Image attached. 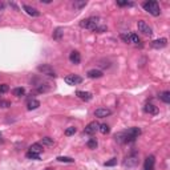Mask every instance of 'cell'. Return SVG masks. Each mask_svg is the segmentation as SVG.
Wrapping results in <instances>:
<instances>
[{
	"label": "cell",
	"mask_w": 170,
	"mask_h": 170,
	"mask_svg": "<svg viewBox=\"0 0 170 170\" xmlns=\"http://www.w3.org/2000/svg\"><path fill=\"white\" fill-rule=\"evenodd\" d=\"M101 25V21L100 18H89V19H84L83 21H80V27L81 28H85V29H89V31H95Z\"/></svg>",
	"instance_id": "1"
},
{
	"label": "cell",
	"mask_w": 170,
	"mask_h": 170,
	"mask_svg": "<svg viewBox=\"0 0 170 170\" xmlns=\"http://www.w3.org/2000/svg\"><path fill=\"white\" fill-rule=\"evenodd\" d=\"M142 7H144L145 11L149 12L153 16H159L161 15V9H159V6L157 1H145L142 4Z\"/></svg>",
	"instance_id": "2"
},
{
	"label": "cell",
	"mask_w": 170,
	"mask_h": 170,
	"mask_svg": "<svg viewBox=\"0 0 170 170\" xmlns=\"http://www.w3.org/2000/svg\"><path fill=\"white\" fill-rule=\"evenodd\" d=\"M124 133H125V142H133L135 138H138V135L141 134V129L140 128H129Z\"/></svg>",
	"instance_id": "3"
},
{
	"label": "cell",
	"mask_w": 170,
	"mask_h": 170,
	"mask_svg": "<svg viewBox=\"0 0 170 170\" xmlns=\"http://www.w3.org/2000/svg\"><path fill=\"white\" fill-rule=\"evenodd\" d=\"M37 71L40 73H43V75H45V76H48V77H53L55 78L56 76V72H55V69H53L52 66L51 65H48V64H43V65H39L37 66Z\"/></svg>",
	"instance_id": "4"
},
{
	"label": "cell",
	"mask_w": 170,
	"mask_h": 170,
	"mask_svg": "<svg viewBox=\"0 0 170 170\" xmlns=\"http://www.w3.org/2000/svg\"><path fill=\"white\" fill-rule=\"evenodd\" d=\"M138 164H140L138 156H134V154L126 157V158H125V161H124V166L128 167V169H133V167L138 166Z\"/></svg>",
	"instance_id": "5"
},
{
	"label": "cell",
	"mask_w": 170,
	"mask_h": 170,
	"mask_svg": "<svg viewBox=\"0 0 170 170\" xmlns=\"http://www.w3.org/2000/svg\"><path fill=\"white\" fill-rule=\"evenodd\" d=\"M98 128H100V124L96 122V121H92V122H89V124L85 126L84 133H85V134H95V133L98 130Z\"/></svg>",
	"instance_id": "6"
},
{
	"label": "cell",
	"mask_w": 170,
	"mask_h": 170,
	"mask_svg": "<svg viewBox=\"0 0 170 170\" xmlns=\"http://www.w3.org/2000/svg\"><path fill=\"white\" fill-rule=\"evenodd\" d=\"M137 27H138V31L142 32L144 35H152L153 33L149 24H146V21H144V20H140L138 23H137Z\"/></svg>",
	"instance_id": "7"
},
{
	"label": "cell",
	"mask_w": 170,
	"mask_h": 170,
	"mask_svg": "<svg viewBox=\"0 0 170 170\" xmlns=\"http://www.w3.org/2000/svg\"><path fill=\"white\" fill-rule=\"evenodd\" d=\"M64 81H65L68 85H77V84H80L81 81H83V78L77 75H69L64 78Z\"/></svg>",
	"instance_id": "8"
},
{
	"label": "cell",
	"mask_w": 170,
	"mask_h": 170,
	"mask_svg": "<svg viewBox=\"0 0 170 170\" xmlns=\"http://www.w3.org/2000/svg\"><path fill=\"white\" fill-rule=\"evenodd\" d=\"M110 114H112V110L108 109V108H98V109H96V112H95V116L98 117V118H105Z\"/></svg>",
	"instance_id": "9"
},
{
	"label": "cell",
	"mask_w": 170,
	"mask_h": 170,
	"mask_svg": "<svg viewBox=\"0 0 170 170\" xmlns=\"http://www.w3.org/2000/svg\"><path fill=\"white\" fill-rule=\"evenodd\" d=\"M23 9L29 15V16H32V18H39V16L41 15L40 11H37L36 8H33V7H31V6H27V4L23 6Z\"/></svg>",
	"instance_id": "10"
},
{
	"label": "cell",
	"mask_w": 170,
	"mask_h": 170,
	"mask_svg": "<svg viewBox=\"0 0 170 170\" xmlns=\"http://www.w3.org/2000/svg\"><path fill=\"white\" fill-rule=\"evenodd\" d=\"M154 165H156V158H154V156H149L145 159L144 167H145V170H154Z\"/></svg>",
	"instance_id": "11"
},
{
	"label": "cell",
	"mask_w": 170,
	"mask_h": 170,
	"mask_svg": "<svg viewBox=\"0 0 170 170\" xmlns=\"http://www.w3.org/2000/svg\"><path fill=\"white\" fill-rule=\"evenodd\" d=\"M167 44V40L165 37H161V39H157V40H154L152 43V47L154 49H161V48H165Z\"/></svg>",
	"instance_id": "12"
},
{
	"label": "cell",
	"mask_w": 170,
	"mask_h": 170,
	"mask_svg": "<svg viewBox=\"0 0 170 170\" xmlns=\"http://www.w3.org/2000/svg\"><path fill=\"white\" fill-rule=\"evenodd\" d=\"M76 95H77V97L81 98L83 101H90V100H92V97H93L90 92H84V90H77Z\"/></svg>",
	"instance_id": "13"
},
{
	"label": "cell",
	"mask_w": 170,
	"mask_h": 170,
	"mask_svg": "<svg viewBox=\"0 0 170 170\" xmlns=\"http://www.w3.org/2000/svg\"><path fill=\"white\" fill-rule=\"evenodd\" d=\"M144 112L147 113V114H157L158 113V108L156 107V105H153V104H146L144 107Z\"/></svg>",
	"instance_id": "14"
},
{
	"label": "cell",
	"mask_w": 170,
	"mask_h": 170,
	"mask_svg": "<svg viewBox=\"0 0 170 170\" xmlns=\"http://www.w3.org/2000/svg\"><path fill=\"white\" fill-rule=\"evenodd\" d=\"M87 76L89 78H100V77H102V76H104V73L101 72L100 69H90V71H88Z\"/></svg>",
	"instance_id": "15"
},
{
	"label": "cell",
	"mask_w": 170,
	"mask_h": 170,
	"mask_svg": "<svg viewBox=\"0 0 170 170\" xmlns=\"http://www.w3.org/2000/svg\"><path fill=\"white\" fill-rule=\"evenodd\" d=\"M69 60H71V63H72V64H80V61H81L80 53H78L77 51H72L71 55H69Z\"/></svg>",
	"instance_id": "16"
},
{
	"label": "cell",
	"mask_w": 170,
	"mask_h": 170,
	"mask_svg": "<svg viewBox=\"0 0 170 170\" xmlns=\"http://www.w3.org/2000/svg\"><path fill=\"white\" fill-rule=\"evenodd\" d=\"M27 107H28V110H35V109H37V108L40 107V101L35 100V98H31V100L28 101Z\"/></svg>",
	"instance_id": "17"
},
{
	"label": "cell",
	"mask_w": 170,
	"mask_h": 170,
	"mask_svg": "<svg viewBox=\"0 0 170 170\" xmlns=\"http://www.w3.org/2000/svg\"><path fill=\"white\" fill-rule=\"evenodd\" d=\"M29 152L40 154V153L43 152V145H40V144H33V145H31V147H29Z\"/></svg>",
	"instance_id": "18"
},
{
	"label": "cell",
	"mask_w": 170,
	"mask_h": 170,
	"mask_svg": "<svg viewBox=\"0 0 170 170\" xmlns=\"http://www.w3.org/2000/svg\"><path fill=\"white\" fill-rule=\"evenodd\" d=\"M159 98L164 101L165 104H170V92H169V90H165V92H162L161 95H159Z\"/></svg>",
	"instance_id": "19"
},
{
	"label": "cell",
	"mask_w": 170,
	"mask_h": 170,
	"mask_svg": "<svg viewBox=\"0 0 170 170\" xmlns=\"http://www.w3.org/2000/svg\"><path fill=\"white\" fill-rule=\"evenodd\" d=\"M64 36V29L63 28H56L53 32V39L55 40H61V37Z\"/></svg>",
	"instance_id": "20"
},
{
	"label": "cell",
	"mask_w": 170,
	"mask_h": 170,
	"mask_svg": "<svg viewBox=\"0 0 170 170\" xmlns=\"http://www.w3.org/2000/svg\"><path fill=\"white\" fill-rule=\"evenodd\" d=\"M114 140L118 142V144H124L125 142V133L124 132H120L114 135Z\"/></svg>",
	"instance_id": "21"
},
{
	"label": "cell",
	"mask_w": 170,
	"mask_h": 170,
	"mask_svg": "<svg viewBox=\"0 0 170 170\" xmlns=\"http://www.w3.org/2000/svg\"><path fill=\"white\" fill-rule=\"evenodd\" d=\"M88 4V1H85V0H81V1H73V8L75 9H81L84 8V7Z\"/></svg>",
	"instance_id": "22"
},
{
	"label": "cell",
	"mask_w": 170,
	"mask_h": 170,
	"mask_svg": "<svg viewBox=\"0 0 170 170\" xmlns=\"http://www.w3.org/2000/svg\"><path fill=\"white\" fill-rule=\"evenodd\" d=\"M12 93H13V96H16V97H21V96H24V93H25V89H24V88H15V89L12 90Z\"/></svg>",
	"instance_id": "23"
},
{
	"label": "cell",
	"mask_w": 170,
	"mask_h": 170,
	"mask_svg": "<svg viewBox=\"0 0 170 170\" xmlns=\"http://www.w3.org/2000/svg\"><path fill=\"white\" fill-rule=\"evenodd\" d=\"M41 144L45 145V146H52V145L55 144V141H53V138H51V137H44V138L41 140Z\"/></svg>",
	"instance_id": "24"
},
{
	"label": "cell",
	"mask_w": 170,
	"mask_h": 170,
	"mask_svg": "<svg viewBox=\"0 0 170 170\" xmlns=\"http://www.w3.org/2000/svg\"><path fill=\"white\" fill-rule=\"evenodd\" d=\"M56 159H57L59 162H65V164H73V162H75V159L71 158V157H57Z\"/></svg>",
	"instance_id": "25"
},
{
	"label": "cell",
	"mask_w": 170,
	"mask_h": 170,
	"mask_svg": "<svg viewBox=\"0 0 170 170\" xmlns=\"http://www.w3.org/2000/svg\"><path fill=\"white\" fill-rule=\"evenodd\" d=\"M88 147H89V149H96V147H97L98 146V142H97V140H96V138H90L89 140V141H88Z\"/></svg>",
	"instance_id": "26"
},
{
	"label": "cell",
	"mask_w": 170,
	"mask_h": 170,
	"mask_svg": "<svg viewBox=\"0 0 170 170\" xmlns=\"http://www.w3.org/2000/svg\"><path fill=\"white\" fill-rule=\"evenodd\" d=\"M98 130H100V132L102 133V134H108V133L110 132V128L108 126L107 124H101L100 128H98Z\"/></svg>",
	"instance_id": "27"
},
{
	"label": "cell",
	"mask_w": 170,
	"mask_h": 170,
	"mask_svg": "<svg viewBox=\"0 0 170 170\" xmlns=\"http://www.w3.org/2000/svg\"><path fill=\"white\" fill-rule=\"evenodd\" d=\"M49 90V87H48V84H40L37 87V92L39 93H45Z\"/></svg>",
	"instance_id": "28"
},
{
	"label": "cell",
	"mask_w": 170,
	"mask_h": 170,
	"mask_svg": "<svg viewBox=\"0 0 170 170\" xmlns=\"http://www.w3.org/2000/svg\"><path fill=\"white\" fill-rule=\"evenodd\" d=\"M120 37H121V40L124 41V43H130V33L122 32L121 35H120Z\"/></svg>",
	"instance_id": "29"
},
{
	"label": "cell",
	"mask_w": 170,
	"mask_h": 170,
	"mask_svg": "<svg viewBox=\"0 0 170 170\" xmlns=\"http://www.w3.org/2000/svg\"><path fill=\"white\" fill-rule=\"evenodd\" d=\"M76 132H77V129H76L75 126H69V128H66V129H65V135H68V137H69V135L75 134Z\"/></svg>",
	"instance_id": "30"
},
{
	"label": "cell",
	"mask_w": 170,
	"mask_h": 170,
	"mask_svg": "<svg viewBox=\"0 0 170 170\" xmlns=\"http://www.w3.org/2000/svg\"><path fill=\"white\" fill-rule=\"evenodd\" d=\"M27 158H31V159H40V154H37V153L28 152V153H27Z\"/></svg>",
	"instance_id": "31"
},
{
	"label": "cell",
	"mask_w": 170,
	"mask_h": 170,
	"mask_svg": "<svg viewBox=\"0 0 170 170\" xmlns=\"http://www.w3.org/2000/svg\"><path fill=\"white\" fill-rule=\"evenodd\" d=\"M117 6H120V7H133L134 4L130 3V1H121V0H117Z\"/></svg>",
	"instance_id": "32"
},
{
	"label": "cell",
	"mask_w": 170,
	"mask_h": 170,
	"mask_svg": "<svg viewBox=\"0 0 170 170\" xmlns=\"http://www.w3.org/2000/svg\"><path fill=\"white\" fill-rule=\"evenodd\" d=\"M130 41L134 44H138L140 43V37L138 35H135V33H130Z\"/></svg>",
	"instance_id": "33"
},
{
	"label": "cell",
	"mask_w": 170,
	"mask_h": 170,
	"mask_svg": "<svg viewBox=\"0 0 170 170\" xmlns=\"http://www.w3.org/2000/svg\"><path fill=\"white\" fill-rule=\"evenodd\" d=\"M9 107H11V102L9 101L0 98V108H9Z\"/></svg>",
	"instance_id": "34"
},
{
	"label": "cell",
	"mask_w": 170,
	"mask_h": 170,
	"mask_svg": "<svg viewBox=\"0 0 170 170\" xmlns=\"http://www.w3.org/2000/svg\"><path fill=\"white\" fill-rule=\"evenodd\" d=\"M8 90H9V87L7 84H1V85H0V93H7Z\"/></svg>",
	"instance_id": "35"
},
{
	"label": "cell",
	"mask_w": 170,
	"mask_h": 170,
	"mask_svg": "<svg viewBox=\"0 0 170 170\" xmlns=\"http://www.w3.org/2000/svg\"><path fill=\"white\" fill-rule=\"evenodd\" d=\"M105 166H114V165H117V159H116V158H112V159H110V161H107V162H105Z\"/></svg>",
	"instance_id": "36"
},
{
	"label": "cell",
	"mask_w": 170,
	"mask_h": 170,
	"mask_svg": "<svg viewBox=\"0 0 170 170\" xmlns=\"http://www.w3.org/2000/svg\"><path fill=\"white\" fill-rule=\"evenodd\" d=\"M107 29H108L107 25H100L97 29H96V32H97V33H102V32H105Z\"/></svg>",
	"instance_id": "37"
},
{
	"label": "cell",
	"mask_w": 170,
	"mask_h": 170,
	"mask_svg": "<svg viewBox=\"0 0 170 170\" xmlns=\"http://www.w3.org/2000/svg\"><path fill=\"white\" fill-rule=\"evenodd\" d=\"M4 8H6V3L0 0V9H4Z\"/></svg>",
	"instance_id": "38"
},
{
	"label": "cell",
	"mask_w": 170,
	"mask_h": 170,
	"mask_svg": "<svg viewBox=\"0 0 170 170\" xmlns=\"http://www.w3.org/2000/svg\"><path fill=\"white\" fill-rule=\"evenodd\" d=\"M9 6H11L12 7V8H15V9H16V11H18V6H16V4H15V3H9Z\"/></svg>",
	"instance_id": "39"
},
{
	"label": "cell",
	"mask_w": 170,
	"mask_h": 170,
	"mask_svg": "<svg viewBox=\"0 0 170 170\" xmlns=\"http://www.w3.org/2000/svg\"><path fill=\"white\" fill-rule=\"evenodd\" d=\"M41 3H44V4H49V3H51V0H41Z\"/></svg>",
	"instance_id": "40"
},
{
	"label": "cell",
	"mask_w": 170,
	"mask_h": 170,
	"mask_svg": "<svg viewBox=\"0 0 170 170\" xmlns=\"http://www.w3.org/2000/svg\"><path fill=\"white\" fill-rule=\"evenodd\" d=\"M45 170H53V169H51V167H48V169H45Z\"/></svg>",
	"instance_id": "41"
},
{
	"label": "cell",
	"mask_w": 170,
	"mask_h": 170,
	"mask_svg": "<svg viewBox=\"0 0 170 170\" xmlns=\"http://www.w3.org/2000/svg\"><path fill=\"white\" fill-rule=\"evenodd\" d=\"M0 140H1V134H0Z\"/></svg>",
	"instance_id": "42"
}]
</instances>
